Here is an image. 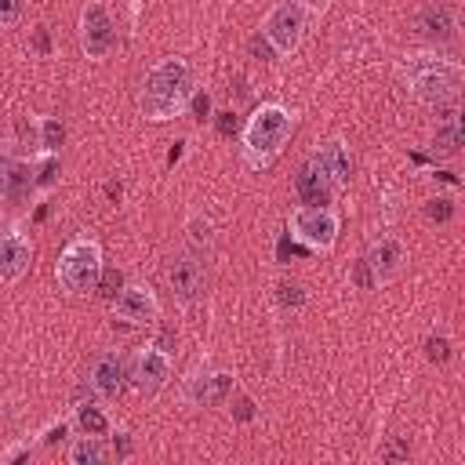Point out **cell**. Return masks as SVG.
Masks as SVG:
<instances>
[{
    "instance_id": "obj_9",
    "label": "cell",
    "mask_w": 465,
    "mask_h": 465,
    "mask_svg": "<svg viewBox=\"0 0 465 465\" xmlns=\"http://www.w3.org/2000/svg\"><path fill=\"white\" fill-rule=\"evenodd\" d=\"M229 392H232V374L211 367V360H200L182 385V400L189 407H222Z\"/></svg>"
},
{
    "instance_id": "obj_33",
    "label": "cell",
    "mask_w": 465,
    "mask_h": 465,
    "mask_svg": "<svg viewBox=\"0 0 465 465\" xmlns=\"http://www.w3.org/2000/svg\"><path fill=\"white\" fill-rule=\"evenodd\" d=\"M98 283H102V294H105V298H113V294L124 287V276H120V272H105V269H102Z\"/></svg>"
},
{
    "instance_id": "obj_6",
    "label": "cell",
    "mask_w": 465,
    "mask_h": 465,
    "mask_svg": "<svg viewBox=\"0 0 465 465\" xmlns=\"http://www.w3.org/2000/svg\"><path fill=\"white\" fill-rule=\"evenodd\" d=\"M312 22H316V18L305 11V4L283 0V4H276V7L265 11L258 33L272 44V51H276L280 58H287V54H294V51L302 47V40H305V33H309Z\"/></svg>"
},
{
    "instance_id": "obj_10",
    "label": "cell",
    "mask_w": 465,
    "mask_h": 465,
    "mask_svg": "<svg viewBox=\"0 0 465 465\" xmlns=\"http://www.w3.org/2000/svg\"><path fill=\"white\" fill-rule=\"evenodd\" d=\"M80 47L94 62L116 47V22L102 0H87L80 11Z\"/></svg>"
},
{
    "instance_id": "obj_7",
    "label": "cell",
    "mask_w": 465,
    "mask_h": 465,
    "mask_svg": "<svg viewBox=\"0 0 465 465\" xmlns=\"http://www.w3.org/2000/svg\"><path fill=\"white\" fill-rule=\"evenodd\" d=\"M174 371V349H163L160 341H145L127 360V385L142 396H156Z\"/></svg>"
},
{
    "instance_id": "obj_22",
    "label": "cell",
    "mask_w": 465,
    "mask_h": 465,
    "mask_svg": "<svg viewBox=\"0 0 465 465\" xmlns=\"http://www.w3.org/2000/svg\"><path fill=\"white\" fill-rule=\"evenodd\" d=\"M36 134H40L44 153H58L62 142H65V124L58 116H36Z\"/></svg>"
},
{
    "instance_id": "obj_31",
    "label": "cell",
    "mask_w": 465,
    "mask_h": 465,
    "mask_svg": "<svg viewBox=\"0 0 465 465\" xmlns=\"http://www.w3.org/2000/svg\"><path fill=\"white\" fill-rule=\"evenodd\" d=\"M69 429H73V421H54V425H47L44 432H40V443H62L65 436H69Z\"/></svg>"
},
{
    "instance_id": "obj_3",
    "label": "cell",
    "mask_w": 465,
    "mask_h": 465,
    "mask_svg": "<svg viewBox=\"0 0 465 465\" xmlns=\"http://www.w3.org/2000/svg\"><path fill=\"white\" fill-rule=\"evenodd\" d=\"M400 80L411 91L414 102L421 105H447L458 98L461 84H465V69L454 58L432 54V51H414L400 62Z\"/></svg>"
},
{
    "instance_id": "obj_38",
    "label": "cell",
    "mask_w": 465,
    "mask_h": 465,
    "mask_svg": "<svg viewBox=\"0 0 465 465\" xmlns=\"http://www.w3.org/2000/svg\"><path fill=\"white\" fill-rule=\"evenodd\" d=\"M407 454H411V450H407V443H392V447H389L381 458H385V461H403Z\"/></svg>"
},
{
    "instance_id": "obj_8",
    "label": "cell",
    "mask_w": 465,
    "mask_h": 465,
    "mask_svg": "<svg viewBox=\"0 0 465 465\" xmlns=\"http://www.w3.org/2000/svg\"><path fill=\"white\" fill-rule=\"evenodd\" d=\"M109 302H113V320L127 327H153L160 320V298L142 280H127Z\"/></svg>"
},
{
    "instance_id": "obj_28",
    "label": "cell",
    "mask_w": 465,
    "mask_h": 465,
    "mask_svg": "<svg viewBox=\"0 0 465 465\" xmlns=\"http://www.w3.org/2000/svg\"><path fill=\"white\" fill-rule=\"evenodd\" d=\"M247 51H251V54H254L258 62H276V58H280V54L272 51V44H269V40H265L262 33H254V36L247 40Z\"/></svg>"
},
{
    "instance_id": "obj_11",
    "label": "cell",
    "mask_w": 465,
    "mask_h": 465,
    "mask_svg": "<svg viewBox=\"0 0 465 465\" xmlns=\"http://www.w3.org/2000/svg\"><path fill=\"white\" fill-rule=\"evenodd\" d=\"M124 385H127V363H124V356H120L116 349L98 352V356L91 360V367H87V389H91L102 403H109V400H116V396L124 392Z\"/></svg>"
},
{
    "instance_id": "obj_19",
    "label": "cell",
    "mask_w": 465,
    "mask_h": 465,
    "mask_svg": "<svg viewBox=\"0 0 465 465\" xmlns=\"http://www.w3.org/2000/svg\"><path fill=\"white\" fill-rule=\"evenodd\" d=\"M73 425H76L80 432H87V436H113V421H109L105 407L94 403V400L73 403Z\"/></svg>"
},
{
    "instance_id": "obj_32",
    "label": "cell",
    "mask_w": 465,
    "mask_h": 465,
    "mask_svg": "<svg viewBox=\"0 0 465 465\" xmlns=\"http://www.w3.org/2000/svg\"><path fill=\"white\" fill-rule=\"evenodd\" d=\"M214 127H218V134H236V113L232 109H222V113H214Z\"/></svg>"
},
{
    "instance_id": "obj_26",
    "label": "cell",
    "mask_w": 465,
    "mask_h": 465,
    "mask_svg": "<svg viewBox=\"0 0 465 465\" xmlns=\"http://www.w3.org/2000/svg\"><path fill=\"white\" fill-rule=\"evenodd\" d=\"M276 298H280V305L298 309V305L305 302V287H302V283H291V280H280V283H276Z\"/></svg>"
},
{
    "instance_id": "obj_4",
    "label": "cell",
    "mask_w": 465,
    "mask_h": 465,
    "mask_svg": "<svg viewBox=\"0 0 465 465\" xmlns=\"http://www.w3.org/2000/svg\"><path fill=\"white\" fill-rule=\"evenodd\" d=\"M102 276V243L91 236H73L58 262H54V280L69 298H84L98 287Z\"/></svg>"
},
{
    "instance_id": "obj_23",
    "label": "cell",
    "mask_w": 465,
    "mask_h": 465,
    "mask_svg": "<svg viewBox=\"0 0 465 465\" xmlns=\"http://www.w3.org/2000/svg\"><path fill=\"white\" fill-rule=\"evenodd\" d=\"M185 232H189V243H193L196 251H200V247H211V240H214V222H211L207 214L193 211L189 222H185Z\"/></svg>"
},
{
    "instance_id": "obj_34",
    "label": "cell",
    "mask_w": 465,
    "mask_h": 465,
    "mask_svg": "<svg viewBox=\"0 0 465 465\" xmlns=\"http://www.w3.org/2000/svg\"><path fill=\"white\" fill-rule=\"evenodd\" d=\"M232 418H236V421H251V418H254V400H251V396H240Z\"/></svg>"
},
{
    "instance_id": "obj_29",
    "label": "cell",
    "mask_w": 465,
    "mask_h": 465,
    "mask_svg": "<svg viewBox=\"0 0 465 465\" xmlns=\"http://www.w3.org/2000/svg\"><path fill=\"white\" fill-rule=\"evenodd\" d=\"M189 109H193V120H196V124H207V120H211V94H207V91H200V94L193 91Z\"/></svg>"
},
{
    "instance_id": "obj_1",
    "label": "cell",
    "mask_w": 465,
    "mask_h": 465,
    "mask_svg": "<svg viewBox=\"0 0 465 465\" xmlns=\"http://www.w3.org/2000/svg\"><path fill=\"white\" fill-rule=\"evenodd\" d=\"M189 98H193V65L189 58L171 54L145 73L138 91V109L149 124H167L189 109Z\"/></svg>"
},
{
    "instance_id": "obj_17",
    "label": "cell",
    "mask_w": 465,
    "mask_h": 465,
    "mask_svg": "<svg viewBox=\"0 0 465 465\" xmlns=\"http://www.w3.org/2000/svg\"><path fill=\"white\" fill-rule=\"evenodd\" d=\"M418 33L432 44H450L458 36V22H454V11L447 4H425L418 11Z\"/></svg>"
},
{
    "instance_id": "obj_30",
    "label": "cell",
    "mask_w": 465,
    "mask_h": 465,
    "mask_svg": "<svg viewBox=\"0 0 465 465\" xmlns=\"http://www.w3.org/2000/svg\"><path fill=\"white\" fill-rule=\"evenodd\" d=\"M22 11H25L22 0H0V29H4V25H15V22L22 18Z\"/></svg>"
},
{
    "instance_id": "obj_5",
    "label": "cell",
    "mask_w": 465,
    "mask_h": 465,
    "mask_svg": "<svg viewBox=\"0 0 465 465\" xmlns=\"http://www.w3.org/2000/svg\"><path fill=\"white\" fill-rule=\"evenodd\" d=\"M338 229H341V218L331 203H320V207L298 203L287 214V236L312 254H331L338 243Z\"/></svg>"
},
{
    "instance_id": "obj_25",
    "label": "cell",
    "mask_w": 465,
    "mask_h": 465,
    "mask_svg": "<svg viewBox=\"0 0 465 465\" xmlns=\"http://www.w3.org/2000/svg\"><path fill=\"white\" fill-rule=\"evenodd\" d=\"M425 356H429V363H447L450 360V338L447 334H429L425 338Z\"/></svg>"
},
{
    "instance_id": "obj_2",
    "label": "cell",
    "mask_w": 465,
    "mask_h": 465,
    "mask_svg": "<svg viewBox=\"0 0 465 465\" xmlns=\"http://www.w3.org/2000/svg\"><path fill=\"white\" fill-rule=\"evenodd\" d=\"M294 134V113L280 102H262L240 127V153L251 171H265L280 160Z\"/></svg>"
},
{
    "instance_id": "obj_37",
    "label": "cell",
    "mask_w": 465,
    "mask_h": 465,
    "mask_svg": "<svg viewBox=\"0 0 465 465\" xmlns=\"http://www.w3.org/2000/svg\"><path fill=\"white\" fill-rule=\"evenodd\" d=\"M113 450H116V458H127V454H131V440H127V432H116Z\"/></svg>"
},
{
    "instance_id": "obj_15",
    "label": "cell",
    "mask_w": 465,
    "mask_h": 465,
    "mask_svg": "<svg viewBox=\"0 0 465 465\" xmlns=\"http://www.w3.org/2000/svg\"><path fill=\"white\" fill-rule=\"evenodd\" d=\"M33 189V160H18L15 153L0 149V203H22Z\"/></svg>"
},
{
    "instance_id": "obj_21",
    "label": "cell",
    "mask_w": 465,
    "mask_h": 465,
    "mask_svg": "<svg viewBox=\"0 0 465 465\" xmlns=\"http://www.w3.org/2000/svg\"><path fill=\"white\" fill-rule=\"evenodd\" d=\"M461 120H458V113L450 109L443 120H440V127H436V134H432V153L436 156H454L458 149H461Z\"/></svg>"
},
{
    "instance_id": "obj_12",
    "label": "cell",
    "mask_w": 465,
    "mask_h": 465,
    "mask_svg": "<svg viewBox=\"0 0 465 465\" xmlns=\"http://www.w3.org/2000/svg\"><path fill=\"white\" fill-rule=\"evenodd\" d=\"M360 262H363V269L371 276V291H378V287H385V283H392L400 276V269H403V243L396 236H378Z\"/></svg>"
},
{
    "instance_id": "obj_40",
    "label": "cell",
    "mask_w": 465,
    "mask_h": 465,
    "mask_svg": "<svg viewBox=\"0 0 465 465\" xmlns=\"http://www.w3.org/2000/svg\"><path fill=\"white\" fill-rule=\"evenodd\" d=\"M105 193H109L113 200H120V193H124V189H120V182H109V185H105Z\"/></svg>"
},
{
    "instance_id": "obj_27",
    "label": "cell",
    "mask_w": 465,
    "mask_h": 465,
    "mask_svg": "<svg viewBox=\"0 0 465 465\" xmlns=\"http://www.w3.org/2000/svg\"><path fill=\"white\" fill-rule=\"evenodd\" d=\"M425 214H429L432 222H450V218H454V200H450V196H436V200H429Z\"/></svg>"
},
{
    "instance_id": "obj_18",
    "label": "cell",
    "mask_w": 465,
    "mask_h": 465,
    "mask_svg": "<svg viewBox=\"0 0 465 465\" xmlns=\"http://www.w3.org/2000/svg\"><path fill=\"white\" fill-rule=\"evenodd\" d=\"M294 193H298V200L302 203H309V207H320V203H331V196H334V189H331V182L305 160L302 167H298V174H294Z\"/></svg>"
},
{
    "instance_id": "obj_36",
    "label": "cell",
    "mask_w": 465,
    "mask_h": 465,
    "mask_svg": "<svg viewBox=\"0 0 465 465\" xmlns=\"http://www.w3.org/2000/svg\"><path fill=\"white\" fill-rule=\"evenodd\" d=\"M22 458H29V443L11 447V450H0V461H22Z\"/></svg>"
},
{
    "instance_id": "obj_39",
    "label": "cell",
    "mask_w": 465,
    "mask_h": 465,
    "mask_svg": "<svg viewBox=\"0 0 465 465\" xmlns=\"http://www.w3.org/2000/svg\"><path fill=\"white\" fill-rule=\"evenodd\" d=\"M298 4H305V11H309L312 18H320V15L327 11V4H331V0H298Z\"/></svg>"
},
{
    "instance_id": "obj_20",
    "label": "cell",
    "mask_w": 465,
    "mask_h": 465,
    "mask_svg": "<svg viewBox=\"0 0 465 465\" xmlns=\"http://www.w3.org/2000/svg\"><path fill=\"white\" fill-rule=\"evenodd\" d=\"M65 458H69V465H102V461L109 458L105 436H87V432H80V436L69 443Z\"/></svg>"
},
{
    "instance_id": "obj_13",
    "label": "cell",
    "mask_w": 465,
    "mask_h": 465,
    "mask_svg": "<svg viewBox=\"0 0 465 465\" xmlns=\"http://www.w3.org/2000/svg\"><path fill=\"white\" fill-rule=\"evenodd\" d=\"M309 163L331 182L334 193H341V189L349 185V178H352V153H349V145H345L341 138L320 142V149L309 153Z\"/></svg>"
},
{
    "instance_id": "obj_16",
    "label": "cell",
    "mask_w": 465,
    "mask_h": 465,
    "mask_svg": "<svg viewBox=\"0 0 465 465\" xmlns=\"http://www.w3.org/2000/svg\"><path fill=\"white\" fill-rule=\"evenodd\" d=\"M167 283H171L178 305L196 302V294L203 291V265H200V258L196 254H178L171 262V269H167Z\"/></svg>"
},
{
    "instance_id": "obj_14",
    "label": "cell",
    "mask_w": 465,
    "mask_h": 465,
    "mask_svg": "<svg viewBox=\"0 0 465 465\" xmlns=\"http://www.w3.org/2000/svg\"><path fill=\"white\" fill-rule=\"evenodd\" d=\"M33 265V240L18 229L0 232V283H18Z\"/></svg>"
},
{
    "instance_id": "obj_35",
    "label": "cell",
    "mask_w": 465,
    "mask_h": 465,
    "mask_svg": "<svg viewBox=\"0 0 465 465\" xmlns=\"http://www.w3.org/2000/svg\"><path fill=\"white\" fill-rule=\"evenodd\" d=\"M33 47H36L40 54H47V51H51V40H47V29H44V25H36V29H33Z\"/></svg>"
},
{
    "instance_id": "obj_24",
    "label": "cell",
    "mask_w": 465,
    "mask_h": 465,
    "mask_svg": "<svg viewBox=\"0 0 465 465\" xmlns=\"http://www.w3.org/2000/svg\"><path fill=\"white\" fill-rule=\"evenodd\" d=\"M33 182H36L40 189H47V185L58 182V153H44V149H40V156L33 160Z\"/></svg>"
}]
</instances>
